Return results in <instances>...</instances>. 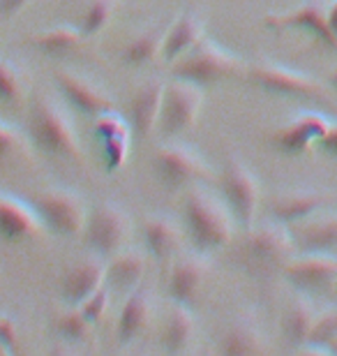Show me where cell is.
I'll return each mask as SVG.
<instances>
[{"mask_svg":"<svg viewBox=\"0 0 337 356\" xmlns=\"http://www.w3.org/2000/svg\"><path fill=\"white\" fill-rule=\"evenodd\" d=\"M247 257L252 264L263 268L284 266L298 250L296 241L291 236L289 225L272 218V222H263L259 227L247 229Z\"/></svg>","mask_w":337,"mask_h":356,"instance_id":"10","label":"cell"},{"mask_svg":"<svg viewBox=\"0 0 337 356\" xmlns=\"http://www.w3.org/2000/svg\"><path fill=\"white\" fill-rule=\"evenodd\" d=\"M81 236L95 254L111 257L130 243L132 218L116 202H99L88 211V220H85Z\"/></svg>","mask_w":337,"mask_h":356,"instance_id":"5","label":"cell"},{"mask_svg":"<svg viewBox=\"0 0 337 356\" xmlns=\"http://www.w3.org/2000/svg\"><path fill=\"white\" fill-rule=\"evenodd\" d=\"M317 146H319L324 153H328V155H333V158H337V120H333L331 130L326 132V137L321 139Z\"/></svg>","mask_w":337,"mask_h":356,"instance_id":"38","label":"cell"},{"mask_svg":"<svg viewBox=\"0 0 337 356\" xmlns=\"http://www.w3.org/2000/svg\"><path fill=\"white\" fill-rule=\"evenodd\" d=\"M146 275V257L139 250L123 248L109 257L106 264V284L118 291H132Z\"/></svg>","mask_w":337,"mask_h":356,"instance_id":"27","label":"cell"},{"mask_svg":"<svg viewBox=\"0 0 337 356\" xmlns=\"http://www.w3.org/2000/svg\"><path fill=\"white\" fill-rule=\"evenodd\" d=\"M245 76L254 86H259L263 92L279 97H312V99H326L328 90L314 79V76L298 72V70L277 65V63L261 60L247 65Z\"/></svg>","mask_w":337,"mask_h":356,"instance_id":"9","label":"cell"},{"mask_svg":"<svg viewBox=\"0 0 337 356\" xmlns=\"http://www.w3.org/2000/svg\"><path fill=\"white\" fill-rule=\"evenodd\" d=\"M331 125L333 120L324 116V113H314V111L298 113L291 123H286L272 134V146L277 151H282L284 155H300L310 146L319 144L326 137V132L331 130Z\"/></svg>","mask_w":337,"mask_h":356,"instance_id":"17","label":"cell"},{"mask_svg":"<svg viewBox=\"0 0 337 356\" xmlns=\"http://www.w3.org/2000/svg\"><path fill=\"white\" fill-rule=\"evenodd\" d=\"M197 340V319L190 305L171 301L167 322L162 326V347L169 354L188 352Z\"/></svg>","mask_w":337,"mask_h":356,"instance_id":"25","label":"cell"},{"mask_svg":"<svg viewBox=\"0 0 337 356\" xmlns=\"http://www.w3.org/2000/svg\"><path fill=\"white\" fill-rule=\"evenodd\" d=\"M171 21H155L153 26L143 28L123 49V63L130 67H143L155 58H162L164 40H167Z\"/></svg>","mask_w":337,"mask_h":356,"instance_id":"26","label":"cell"},{"mask_svg":"<svg viewBox=\"0 0 337 356\" xmlns=\"http://www.w3.org/2000/svg\"><path fill=\"white\" fill-rule=\"evenodd\" d=\"M109 301H111V287L109 284H104V287H99L90 298H85L79 308H81V312L90 319L92 324H99L104 319L106 310H109Z\"/></svg>","mask_w":337,"mask_h":356,"instance_id":"36","label":"cell"},{"mask_svg":"<svg viewBox=\"0 0 337 356\" xmlns=\"http://www.w3.org/2000/svg\"><path fill=\"white\" fill-rule=\"evenodd\" d=\"M95 139L102 146V160L106 172H118L130 158L132 148V125L125 116H120L118 109L99 113L92 123Z\"/></svg>","mask_w":337,"mask_h":356,"instance_id":"15","label":"cell"},{"mask_svg":"<svg viewBox=\"0 0 337 356\" xmlns=\"http://www.w3.org/2000/svg\"><path fill=\"white\" fill-rule=\"evenodd\" d=\"M31 202L47 232H54L58 236H81L83 234L88 206L79 192L69 188H49L38 192Z\"/></svg>","mask_w":337,"mask_h":356,"instance_id":"8","label":"cell"},{"mask_svg":"<svg viewBox=\"0 0 337 356\" xmlns=\"http://www.w3.org/2000/svg\"><path fill=\"white\" fill-rule=\"evenodd\" d=\"M162 99H164V81L160 79H150L143 86L136 88L130 102V111H127V120H130L136 137H148L150 132L157 130Z\"/></svg>","mask_w":337,"mask_h":356,"instance_id":"21","label":"cell"},{"mask_svg":"<svg viewBox=\"0 0 337 356\" xmlns=\"http://www.w3.org/2000/svg\"><path fill=\"white\" fill-rule=\"evenodd\" d=\"M106 284V264L102 261V254L85 257L69 266L63 275L60 282V296L65 305L79 308L85 298H90L99 287Z\"/></svg>","mask_w":337,"mask_h":356,"instance_id":"18","label":"cell"},{"mask_svg":"<svg viewBox=\"0 0 337 356\" xmlns=\"http://www.w3.org/2000/svg\"><path fill=\"white\" fill-rule=\"evenodd\" d=\"M328 24H331V31L337 40V0H331V3H328Z\"/></svg>","mask_w":337,"mask_h":356,"instance_id":"40","label":"cell"},{"mask_svg":"<svg viewBox=\"0 0 337 356\" xmlns=\"http://www.w3.org/2000/svg\"><path fill=\"white\" fill-rule=\"evenodd\" d=\"M10 354H12V352L7 350V347H5L3 343H0V356H10Z\"/></svg>","mask_w":337,"mask_h":356,"instance_id":"42","label":"cell"},{"mask_svg":"<svg viewBox=\"0 0 337 356\" xmlns=\"http://www.w3.org/2000/svg\"><path fill=\"white\" fill-rule=\"evenodd\" d=\"M220 352L224 354H266L268 343L261 326L252 317H238L222 338Z\"/></svg>","mask_w":337,"mask_h":356,"instance_id":"29","label":"cell"},{"mask_svg":"<svg viewBox=\"0 0 337 356\" xmlns=\"http://www.w3.org/2000/svg\"><path fill=\"white\" fill-rule=\"evenodd\" d=\"M183 225L195 250L211 254L231 243L236 218L222 197L202 188V183L192 185L185 192L183 202Z\"/></svg>","mask_w":337,"mask_h":356,"instance_id":"1","label":"cell"},{"mask_svg":"<svg viewBox=\"0 0 337 356\" xmlns=\"http://www.w3.org/2000/svg\"><path fill=\"white\" fill-rule=\"evenodd\" d=\"M56 333H58L60 340H65L69 345H85L95 338V324L83 315L81 308L67 305V310L60 312L58 322H56Z\"/></svg>","mask_w":337,"mask_h":356,"instance_id":"31","label":"cell"},{"mask_svg":"<svg viewBox=\"0 0 337 356\" xmlns=\"http://www.w3.org/2000/svg\"><path fill=\"white\" fill-rule=\"evenodd\" d=\"M204 38V21L199 14L195 12H183L171 21L167 40H164V49H162V60L167 65H174V63L190 51L192 47L197 44L199 40Z\"/></svg>","mask_w":337,"mask_h":356,"instance_id":"24","label":"cell"},{"mask_svg":"<svg viewBox=\"0 0 337 356\" xmlns=\"http://www.w3.org/2000/svg\"><path fill=\"white\" fill-rule=\"evenodd\" d=\"M150 317H153V308H150V291L139 284L127 294V301L120 310L118 326H116V338L120 345H132L143 331L148 329Z\"/></svg>","mask_w":337,"mask_h":356,"instance_id":"23","label":"cell"},{"mask_svg":"<svg viewBox=\"0 0 337 356\" xmlns=\"http://www.w3.org/2000/svg\"><path fill=\"white\" fill-rule=\"evenodd\" d=\"M211 275V264H208L204 252L195 254H181L178 252L171 259L169 277H167V294L171 301L183 303L195 308L199 296L204 294V287Z\"/></svg>","mask_w":337,"mask_h":356,"instance_id":"12","label":"cell"},{"mask_svg":"<svg viewBox=\"0 0 337 356\" xmlns=\"http://www.w3.org/2000/svg\"><path fill=\"white\" fill-rule=\"evenodd\" d=\"M328 3L331 0H303L291 12H275L263 17V24L270 31H307L321 44L337 51V40L328 24Z\"/></svg>","mask_w":337,"mask_h":356,"instance_id":"11","label":"cell"},{"mask_svg":"<svg viewBox=\"0 0 337 356\" xmlns=\"http://www.w3.org/2000/svg\"><path fill=\"white\" fill-rule=\"evenodd\" d=\"M289 229L300 252H333L337 248V213L319 211L289 225Z\"/></svg>","mask_w":337,"mask_h":356,"instance_id":"19","label":"cell"},{"mask_svg":"<svg viewBox=\"0 0 337 356\" xmlns=\"http://www.w3.org/2000/svg\"><path fill=\"white\" fill-rule=\"evenodd\" d=\"M31 3V0H0V17L10 19L14 14H19L24 7Z\"/></svg>","mask_w":337,"mask_h":356,"instance_id":"39","label":"cell"},{"mask_svg":"<svg viewBox=\"0 0 337 356\" xmlns=\"http://www.w3.org/2000/svg\"><path fill=\"white\" fill-rule=\"evenodd\" d=\"M331 354H337V338H335V343L331 345Z\"/></svg>","mask_w":337,"mask_h":356,"instance_id":"43","label":"cell"},{"mask_svg":"<svg viewBox=\"0 0 337 356\" xmlns=\"http://www.w3.org/2000/svg\"><path fill=\"white\" fill-rule=\"evenodd\" d=\"M337 338V308H328L324 312H317V319L312 324L310 338L298 352H317V354H331V345Z\"/></svg>","mask_w":337,"mask_h":356,"instance_id":"33","label":"cell"},{"mask_svg":"<svg viewBox=\"0 0 337 356\" xmlns=\"http://www.w3.org/2000/svg\"><path fill=\"white\" fill-rule=\"evenodd\" d=\"M143 243L150 257L157 261H171L181 252L183 229L169 216H148L143 220Z\"/></svg>","mask_w":337,"mask_h":356,"instance_id":"22","label":"cell"},{"mask_svg":"<svg viewBox=\"0 0 337 356\" xmlns=\"http://www.w3.org/2000/svg\"><path fill=\"white\" fill-rule=\"evenodd\" d=\"M0 343H3L12 354L17 352L19 329H17V324H14V319L7 315H0Z\"/></svg>","mask_w":337,"mask_h":356,"instance_id":"37","label":"cell"},{"mask_svg":"<svg viewBox=\"0 0 337 356\" xmlns=\"http://www.w3.org/2000/svg\"><path fill=\"white\" fill-rule=\"evenodd\" d=\"M85 33L79 28V24H60V26H51L44 28V31H38L31 35V42L35 49H40L44 56H51V58H63V56L74 54L79 47L83 44Z\"/></svg>","mask_w":337,"mask_h":356,"instance_id":"28","label":"cell"},{"mask_svg":"<svg viewBox=\"0 0 337 356\" xmlns=\"http://www.w3.org/2000/svg\"><path fill=\"white\" fill-rule=\"evenodd\" d=\"M116 7H118V0H88V5L83 7L81 19H79V28L85 33V38L97 35L102 31L113 19Z\"/></svg>","mask_w":337,"mask_h":356,"instance_id":"35","label":"cell"},{"mask_svg":"<svg viewBox=\"0 0 337 356\" xmlns=\"http://www.w3.org/2000/svg\"><path fill=\"white\" fill-rule=\"evenodd\" d=\"M282 275L300 291H321L337 282V257L333 252H300L282 266Z\"/></svg>","mask_w":337,"mask_h":356,"instance_id":"13","label":"cell"},{"mask_svg":"<svg viewBox=\"0 0 337 356\" xmlns=\"http://www.w3.org/2000/svg\"><path fill=\"white\" fill-rule=\"evenodd\" d=\"M220 192L240 229H252L261 204V183L240 158H229L220 174Z\"/></svg>","mask_w":337,"mask_h":356,"instance_id":"6","label":"cell"},{"mask_svg":"<svg viewBox=\"0 0 337 356\" xmlns=\"http://www.w3.org/2000/svg\"><path fill=\"white\" fill-rule=\"evenodd\" d=\"M56 86H58L60 95L67 99V104H72L83 116L97 118L99 113L116 109L113 97L90 76L72 72V70H58L56 72Z\"/></svg>","mask_w":337,"mask_h":356,"instance_id":"14","label":"cell"},{"mask_svg":"<svg viewBox=\"0 0 337 356\" xmlns=\"http://www.w3.org/2000/svg\"><path fill=\"white\" fill-rule=\"evenodd\" d=\"M153 169L169 190H188L197 183H211L215 174L206 158L188 144H164L153 155Z\"/></svg>","mask_w":337,"mask_h":356,"instance_id":"7","label":"cell"},{"mask_svg":"<svg viewBox=\"0 0 337 356\" xmlns=\"http://www.w3.org/2000/svg\"><path fill=\"white\" fill-rule=\"evenodd\" d=\"M206 104V88L195 81L178 79L164 83V99L157 130L164 137H178V134L190 132L199 123V116Z\"/></svg>","mask_w":337,"mask_h":356,"instance_id":"4","label":"cell"},{"mask_svg":"<svg viewBox=\"0 0 337 356\" xmlns=\"http://www.w3.org/2000/svg\"><path fill=\"white\" fill-rule=\"evenodd\" d=\"M31 139L38 151L81 165L83 148L76 125L65 104L47 92H35L31 99Z\"/></svg>","mask_w":337,"mask_h":356,"instance_id":"2","label":"cell"},{"mask_svg":"<svg viewBox=\"0 0 337 356\" xmlns=\"http://www.w3.org/2000/svg\"><path fill=\"white\" fill-rule=\"evenodd\" d=\"M47 232L33 202L0 192V236L10 243L40 238Z\"/></svg>","mask_w":337,"mask_h":356,"instance_id":"16","label":"cell"},{"mask_svg":"<svg viewBox=\"0 0 337 356\" xmlns=\"http://www.w3.org/2000/svg\"><path fill=\"white\" fill-rule=\"evenodd\" d=\"M28 160H31V144L24 137V132L0 120V172L5 167L21 165Z\"/></svg>","mask_w":337,"mask_h":356,"instance_id":"32","label":"cell"},{"mask_svg":"<svg viewBox=\"0 0 337 356\" xmlns=\"http://www.w3.org/2000/svg\"><path fill=\"white\" fill-rule=\"evenodd\" d=\"M328 81H331V86L337 90V67H335L333 72H331V76H328Z\"/></svg>","mask_w":337,"mask_h":356,"instance_id":"41","label":"cell"},{"mask_svg":"<svg viewBox=\"0 0 337 356\" xmlns=\"http://www.w3.org/2000/svg\"><path fill=\"white\" fill-rule=\"evenodd\" d=\"M314 319H317V310H314V305L310 303L307 296L300 294L289 303L282 319V333L293 350H298V347H303L307 343Z\"/></svg>","mask_w":337,"mask_h":356,"instance_id":"30","label":"cell"},{"mask_svg":"<svg viewBox=\"0 0 337 356\" xmlns=\"http://www.w3.org/2000/svg\"><path fill=\"white\" fill-rule=\"evenodd\" d=\"M26 99V81L12 60L0 58V102L17 106Z\"/></svg>","mask_w":337,"mask_h":356,"instance_id":"34","label":"cell"},{"mask_svg":"<svg viewBox=\"0 0 337 356\" xmlns=\"http://www.w3.org/2000/svg\"><path fill=\"white\" fill-rule=\"evenodd\" d=\"M171 70H174V76H178V79L195 81L206 88L224 79H233L238 74H245L247 63L240 56H236L233 51H229V49H224L215 40L204 35L188 54L181 56L171 65Z\"/></svg>","mask_w":337,"mask_h":356,"instance_id":"3","label":"cell"},{"mask_svg":"<svg viewBox=\"0 0 337 356\" xmlns=\"http://www.w3.org/2000/svg\"><path fill=\"white\" fill-rule=\"evenodd\" d=\"M328 204V195L312 188H291L284 192H277L270 199V213L272 218L284 225H293L298 220H305L319 213Z\"/></svg>","mask_w":337,"mask_h":356,"instance_id":"20","label":"cell"}]
</instances>
